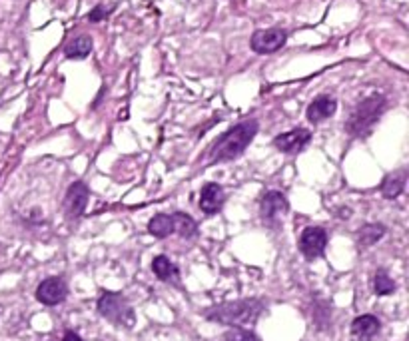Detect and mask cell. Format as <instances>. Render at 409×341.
Returning <instances> with one entry per match:
<instances>
[{
  "instance_id": "cell-1",
  "label": "cell",
  "mask_w": 409,
  "mask_h": 341,
  "mask_svg": "<svg viewBox=\"0 0 409 341\" xmlns=\"http://www.w3.org/2000/svg\"><path fill=\"white\" fill-rule=\"evenodd\" d=\"M257 132H260V122L254 118L244 120L236 124L234 128L224 132L208 150V156H206L208 164H220V162H230V160L240 158L245 152V148L254 142Z\"/></svg>"
},
{
  "instance_id": "cell-2",
  "label": "cell",
  "mask_w": 409,
  "mask_h": 341,
  "mask_svg": "<svg viewBox=\"0 0 409 341\" xmlns=\"http://www.w3.org/2000/svg\"><path fill=\"white\" fill-rule=\"evenodd\" d=\"M264 314V304L260 299H238L220 306L210 307L204 316L214 323H222L230 328H244L256 323L257 318Z\"/></svg>"
},
{
  "instance_id": "cell-3",
  "label": "cell",
  "mask_w": 409,
  "mask_h": 341,
  "mask_svg": "<svg viewBox=\"0 0 409 341\" xmlns=\"http://www.w3.org/2000/svg\"><path fill=\"white\" fill-rule=\"evenodd\" d=\"M387 102L384 96L374 94L370 98H365L360 106L351 112V116L346 122V132L353 136V138H363V136H370L372 130L377 124L379 116L384 114Z\"/></svg>"
},
{
  "instance_id": "cell-4",
  "label": "cell",
  "mask_w": 409,
  "mask_h": 341,
  "mask_svg": "<svg viewBox=\"0 0 409 341\" xmlns=\"http://www.w3.org/2000/svg\"><path fill=\"white\" fill-rule=\"evenodd\" d=\"M98 314L108 321H112L116 326H124V328H132L134 321H136L134 309L130 307L126 297L122 294H114V292H106V294L100 295Z\"/></svg>"
},
{
  "instance_id": "cell-5",
  "label": "cell",
  "mask_w": 409,
  "mask_h": 341,
  "mask_svg": "<svg viewBox=\"0 0 409 341\" xmlns=\"http://www.w3.org/2000/svg\"><path fill=\"white\" fill-rule=\"evenodd\" d=\"M288 40V32L281 28H268V30H257L250 40V46L257 54H274L278 52Z\"/></svg>"
},
{
  "instance_id": "cell-6",
  "label": "cell",
  "mask_w": 409,
  "mask_h": 341,
  "mask_svg": "<svg viewBox=\"0 0 409 341\" xmlns=\"http://www.w3.org/2000/svg\"><path fill=\"white\" fill-rule=\"evenodd\" d=\"M327 246V234L324 228L310 225L305 228L300 235V252L304 254L305 259H316L324 256Z\"/></svg>"
},
{
  "instance_id": "cell-7",
  "label": "cell",
  "mask_w": 409,
  "mask_h": 341,
  "mask_svg": "<svg viewBox=\"0 0 409 341\" xmlns=\"http://www.w3.org/2000/svg\"><path fill=\"white\" fill-rule=\"evenodd\" d=\"M68 295V285L62 278H47L36 287V299L44 306H59Z\"/></svg>"
},
{
  "instance_id": "cell-8",
  "label": "cell",
  "mask_w": 409,
  "mask_h": 341,
  "mask_svg": "<svg viewBox=\"0 0 409 341\" xmlns=\"http://www.w3.org/2000/svg\"><path fill=\"white\" fill-rule=\"evenodd\" d=\"M312 140V132L307 128H293L290 132L278 134L274 138V148L283 154H298L304 150Z\"/></svg>"
},
{
  "instance_id": "cell-9",
  "label": "cell",
  "mask_w": 409,
  "mask_h": 341,
  "mask_svg": "<svg viewBox=\"0 0 409 341\" xmlns=\"http://www.w3.org/2000/svg\"><path fill=\"white\" fill-rule=\"evenodd\" d=\"M88 198H90V190H88V186L84 182H74V184H71V188L66 192V198H64L66 213L71 218H80L82 213L86 212Z\"/></svg>"
},
{
  "instance_id": "cell-10",
  "label": "cell",
  "mask_w": 409,
  "mask_h": 341,
  "mask_svg": "<svg viewBox=\"0 0 409 341\" xmlns=\"http://www.w3.org/2000/svg\"><path fill=\"white\" fill-rule=\"evenodd\" d=\"M288 208H290L288 198L281 192H276V190L266 192L262 202H260V212H262V218L266 222H278V218L288 212Z\"/></svg>"
},
{
  "instance_id": "cell-11",
  "label": "cell",
  "mask_w": 409,
  "mask_h": 341,
  "mask_svg": "<svg viewBox=\"0 0 409 341\" xmlns=\"http://www.w3.org/2000/svg\"><path fill=\"white\" fill-rule=\"evenodd\" d=\"M224 202H226V194H224V188L216 182H208L202 192H200V210L208 216H214L222 210Z\"/></svg>"
},
{
  "instance_id": "cell-12",
  "label": "cell",
  "mask_w": 409,
  "mask_h": 341,
  "mask_svg": "<svg viewBox=\"0 0 409 341\" xmlns=\"http://www.w3.org/2000/svg\"><path fill=\"white\" fill-rule=\"evenodd\" d=\"M336 110H338L336 98H331V96H317L316 100L305 110V116H307V120L312 124H319V122H324L327 118L334 116Z\"/></svg>"
},
{
  "instance_id": "cell-13",
  "label": "cell",
  "mask_w": 409,
  "mask_h": 341,
  "mask_svg": "<svg viewBox=\"0 0 409 341\" xmlns=\"http://www.w3.org/2000/svg\"><path fill=\"white\" fill-rule=\"evenodd\" d=\"M379 330H381V323L372 314L360 316V318L353 319V323H351V333L362 341L374 340L375 335L379 333Z\"/></svg>"
},
{
  "instance_id": "cell-14",
  "label": "cell",
  "mask_w": 409,
  "mask_h": 341,
  "mask_svg": "<svg viewBox=\"0 0 409 341\" xmlns=\"http://www.w3.org/2000/svg\"><path fill=\"white\" fill-rule=\"evenodd\" d=\"M405 182H408V172L399 170L386 176V180L381 182V196L386 200H396L398 196H401V192L405 190Z\"/></svg>"
},
{
  "instance_id": "cell-15",
  "label": "cell",
  "mask_w": 409,
  "mask_h": 341,
  "mask_svg": "<svg viewBox=\"0 0 409 341\" xmlns=\"http://www.w3.org/2000/svg\"><path fill=\"white\" fill-rule=\"evenodd\" d=\"M152 271L156 273V278L162 280V282H180V271L176 268L174 261H170V258H166V256H156L152 259Z\"/></svg>"
},
{
  "instance_id": "cell-16",
  "label": "cell",
  "mask_w": 409,
  "mask_h": 341,
  "mask_svg": "<svg viewBox=\"0 0 409 341\" xmlns=\"http://www.w3.org/2000/svg\"><path fill=\"white\" fill-rule=\"evenodd\" d=\"M90 52H92V38L86 35L76 36L74 40H71V42L64 46V56L71 60L86 58Z\"/></svg>"
},
{
  "instance_id": "cell-17",
  "label": "cell",
  "mask_w": 409,
  "mask_h": 341,
  "mask_svg": "<svg viewBox=\"0 0 409 341\" xmlns=\"http://www.w3.org/2000/svg\"><path fill=\"white\" fill-rule=\"evenodd\" d=\"M148 232L154 235V237H168V235L174 234V220H172V213L168 216V213H158V216H154L152 220H150V224H148Z\"/></svg>"
},
{
  "instance_id": "cell-18",
  "label": "cell",
  "mask_w": 409,
  "mask_h": 341,
  "mask_svg": "<svg viewBox=\"0 0 409 341\" xmlns=\"http://www.w3.org/2000/svg\"><path fill=\"white\" fill-rule=\"evenodd\" d=\"M386 235V228L381 224H365L362 230H358V244L362 247H370L377 244Z\"/></svg>"
},
{
  "instance_id": "cell-19",
  "label": "cell",
  "mask_w": 409,
  "mask_h": 341,
  "mask_svg": "<svg viewBox=\"0 0 409 341\" xmlns=\"http://www.w3.org/2000/svg\"><path fill=\"white\" fill-rule=\"evenodd\" d=\"M172 220H174V232L182 235V237H194V235L198 234V224L194 222L192 216L176 212L172 213Z\"/></svg>"
},
{
  "instance_id": "cell-20",
  "label": "cell",
  "mask_w": 409,
  "mask_h": 341,
  "mask_svg": "<svg viewBox=\"0 0 409 341\" xmlns=\"http://www.w3.org/2000/svg\"><path fill=\"white\" fill-rule=\"evenodd\" d=\"M374 292L377 295H391L396 292V282L389 278L386 270H377V273H375Z\"/></svg>"
},
{
  "instance_id": "cell-21",
  "label": "cell",
  "mask_w": 409,
  "mask_h": 341,
  "mask_svg": "<svg viewBox=\"0 0 409 341\" xmlns=\"http://www.w3.org/2000/svg\"><path fill=\"white\" fill-rule=\"evenodd\" d=\"M224 341H257L256 333L244 328H232L224 333Z\"/></svg>"
},
{
  "instance_id": "cell-22",
  "label": "cell",
  "mask_w": 409,
  "mask_h": 341,
  "mask_svg": "<svg viewBox=\"0 0 409 341\" xmlns=\"http://www.w3.org/2000/svg\"><path fill=\"white\" fill-rule=\"evenodd\" d=\"M110 12H112V8H106L104 4H98V6L88 14V20H90V23H100V20H104Z\"/></svg>"
},
{
  "instance_id": "cell-23",
  "label": "cell",
  "mask_w": 409,
  "mask_h": 341,
  "mask_svg": "<svg viewBox=\"0 0 409 341\" xmlns=\"http://www.w3.org/2000/svg\"><path fill=\"white\" fill-rule=\"evenodd\" d=\"M62 341H84V340H82L78 333H74V331H66V333H64V340Z\"/></svg>"
}]
</instances>
